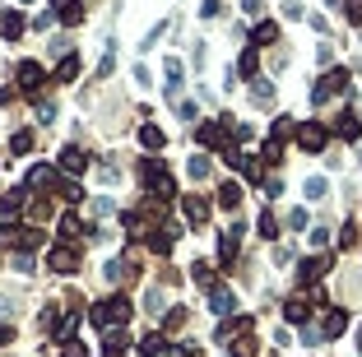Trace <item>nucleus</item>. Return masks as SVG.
Returning <instances> with one entry per match:
<instances>
[{"label": "nucleus", "instance_id": "1", "mask_svg": "<svg viewBox=\"0 0 362 357\" xmlns=\"http://www.w3.org/2000/svg\"><path fill=\"white\" fill-rule=\"evenodd\" d=\"M140 181H144L149 195H158V200H172V195H177V181L168 176L163 158H144V163H140Z\"/></svg>", "mask_w": 362, "mask_h": 357}, {"label": "nucleus", "instance_id": "2", "mask_svg": "<svg viewBox=\"0 0 362 357\" xmlns=\"http://www.w3.org/2000/svg\"><path fill=\"white\" fill-rule=\"evenodd\" d=\"M130 311H135V306H130L126 297H107V302H98V306L89 311V320H93L98 329H116V325L126 329V320H130Z\"/></svg>", "mask_w": 362, "mask_h": 357}, {"label": "nucleus", "instance_id": "3", "mask_svg": "<svg viewBox=\"0 0 362 357\" xmlns=\"http://www.w3.org/2000/svg\"><path fill=\"white\" fill-rule=\"evenodd\" d=\"M0 246H5V250H10V246L33 250V246H42V232L28 228V223H5V228H0Z\"/></svg>", "mask_w": 362, "mask_h": 357}, {"label": "nucleus", "instance_id": "4", "mask_svg": "<svg viewBox=\"0 0 362 357\" xmlns=\"http://www.w3.org/2000/svg\"><path fill=\"white\" fill-rule=\"evenodd\" d=\"M298 144L307 149V154H325V144H330L325 121H302V125H298Z\"/></svg>", "mask_w": 362, "mask_h": 357}, {"label": "nucleus", "instance_id": "5", "mask_svg": "<svg viewBox=\"0 0 362 357\" xmlns=\"http://www.w3.org/2000/svg\"><path fill=\"white\" fill-rule=\"evenodd\" d=\"M195 140H200V149H233V140H228V121H205L200 130H195Z\"/></svg>", "mask_w": 362, "mask_h": 357}, {"label": "nucleus", "instance_id": "6", "mask_svg": "<svg viewBox=\"0 0 362 357\" xmlns=\"http://www.w3.org/2000/svg\"><path fill=\"white\" fill-rule=\"evenodd\" d=\"M330 264H334L330 255H311V260H302L298 264V283H302V288H316V283L330 274Z\"/></svg>", "mask_w": 362, "mask_h": 357}, {"label": "nucleus", "instance_id": "7", "mask_svg": "<svg viewBox=\"0 0 362 357\" xmlns=\"http://www.w3.org/2000/svg\"><path fill=\"white\" fill-rule=\"evenodd\" d=\"M330 135H339V140H348V144H362V116L358 111H339L334 125H330Z\"/></svg>", "mask_w": 362, "mask_h": 357}, {"label": "nucleus", "instance_id": "8", "mask_svg": "<svg viewBox=\"0 0 362 357\" xmlns=\"http://www.w3.org/2000/svg\"><path fill=\"white\" fill-rule=\"evenodd\" d=\"M334 93H348V70H330V75L311 89V102H325V98H334Z\"/></svg>", "mask_w": 362, "mask_h": 357}, {"label": "nucleus", "instance_id": "9", "mask_svg": "<svg viewBox=\"0 0 362 357\" xmlns=\"http://www.w3.org/2000/svg\"><path fill=\"white\" fill-rule=\"evenodd\" d=\"M47 269H56V274H75V269H79V250L75 246H51Z\"/></svg>", "mask_w": 362, "mask_h": 357}, {"label": "nucleus", "instance_id": "10", "mask_svg": "<svg viewBox=\"0 0 362 357\" xmlns=\"http://www.w3.org/2000/svg\"><path fill=\"white\" fill-rule=\"evenodd\" d=\"M15 75H19V89H24V93H37V89H42V79H47L37 61H19Z\"/></svg>", "mask_w": 362, "mask_h": 357}, {"label": "nucleus", "instance_id": "11", "mask_svg": "<svg viewBox=\"0 0 362 357\" xmlns=\"http://www.w3.org/2000/svg\"><path fill=\"white\" fill-rule=\"evenodd\" d=\"M344 329H348V311H344V306H325V320H320V334H325V339H339Z\"/></svg>", "mask_w": 362, "mask_h": 357}, {"label": "nucleus", "instance_id": "12", "mask_svg": "<svg viewBox=\"0 0 362 357\" xmlns=\"http://www.w3.org/2000/svg\"><path fill=\"white\" fill-rule=\"evenodd\" d=\"M311 306H316V297H293V302L284 306L288 325H311Z\"/></svg>", "mask_w": 362, "mask_h": 357}, {"label": "nucleus", "instance_id": "13", "mask_svg": "<svg viewBox=\"0 0 362 357\" xmlns=\"http://www.w3.org/2000/svg\"><path fill=\"white\" fill-rule=\"evenodd\" d=\"M237 246H242V228L233 223V228L219 237V264H233L237 260Z\"/></svg>", "mask_w": 362, "mask_h": 357}, {"label": "nucleus", "instance_id": "14", "mask_svg": "<svg viewBox=\"0 0 362 357\" xmlns=\"http://www.w3.org/2000/svg\"><path fill=\"white\" fill-rule=\"evenodd\" d=\"M24 204H28V186H10L5 195H0V209H5V218L24 214Z\"/></svg>", "mask_w": 362, "mask_h": 357}, {"label": "nucleus", "instance_id": "15", "mask_svg": "<svg viewBox=\"0 0 362 357\" xmlns=\"http://www.w3.org/2000/svg\"><path fill=\"white\" fill-rule=\"evenodd\" d=\"M107 283H126V279H135V260L130 255H116V260H107Z\"/></svg>", "mask_w": 362, "mask_h": 357}, {"label": "nucleus", "instance_id": "16", "mask_svg": "<svg viewBox=\"0 0 362 357\" xmlns=\"http://www.w3.org/2000/svg\"><path fill=\"white\" fill-rule=\"evenodd\" d=\"M181 209H186V223H195V228L209 218V200H205V195H186V200H181Z\"/></svg>", "mask_w": 362, "mask_h": 357}, {"label": "nucleus", "instance_id": "17", "mask_svg": "<svg viewBox=\"0 0 362 357\" xmlns=\"http://www.w3.org/2000/svg\"><path fill=\"white\" fill-rule=\"evenodd\" d=\"M61 167L65 172H89V154H84L79 144H65L61 149Z\"/></svg>", "mask_w": 362, "mask_h": 357}, {"label": "nucleus", "instance_id": "18", "mask_svg": "<svg viewBox=\"0 0 362 357\" xmlns=\"http://www.w3.org/2000/svg\"><path fill=\"white\" fill-rule=\"evenodd\" d=\"M274 42H279V24L274 19H260L255 33H251V47H274Z\"/></svg>", "mask_w": 362, "mask_h": 357}, {"label": "nucleus", "instance_id": "19", "mask_svg": "<svg viewBox=\"0 0 362 357\" xmlns=\"http://www.w3.org/2000/svg\"><path fill=\"white\" fill-rule=\"evenodd\" d=\"M51 10H56V19H61V24H70V28L84 19V5H79V0H51Z\"/></svg>", "mask_w": 362, "mask_h": 357}, {"label": "nucleus", "instance_id": "20", "mask_svg": "<svg viewBox=\"0 0 362 357\" xmlns=\"http://www.w3.org/2000/svg\"><path fill=\"white\" fill-rule=\"evenodd\" d=\"M168 348H172V343H168V334H163V329H154V334H144V339H140V353H144V357H163Z\"/></svg>", "mask_w": 362, "mask_h": 357}, {"label": "nucleus", "instance_id": "21", "mask_svg": "<svg viewBox=\"0 0 362 357\" xmlns=\"http://www.w3.org/2000/svg\"><path fill=\"white\" fill-rule=\"evenodd\" d=\"M233 306H237V297L228 293L223 283H219V288H209V311H214V315H228Z\"/></svg>", "mask_w": 362, "mask_h": 357}, {"label": "nucleus", "instance_id": "22", "mask_svg": "<svg viewBox=\"0 0 362 357\" xmlns=\"http://www.w3.org/2000/svg\"><path fill=\"white\" fill-rule=\"evenodd\" d=\"M140 144H144V149H149V154H158V149L168 144V135H163L158 125H140Z\"/></svg>", "mask_w": 362, "mask_h": 357}, {"label": "nucleus", "instance_id": "23", "mask_svg": "<svg viewBox=\"0 0 362 357\" xmlns=\"http://www.w3.org/2000/svg\"><path fill=\"white\" fill-rule=\"evenodd\" d=\"M255 70H260V51L246 47V51H242V61H237V75H242V79H255Z\"/></svg>", "mask_w": 362, "mask_h": 357}, {"label": "nucleus", "instance_id": "24", "mask_svg": "<svg viewBox=\"0 0 362 357\" xmlns=\"http://www.w3.org/2000/svg\"><path fill=\"white\" fill-rule=\"evenodd\" d=\"M149 250L168 255V250H172V228H154V232H149Z\"/></svg>", "mask_w": 362, "mask_h": 357}, {"label": "nucleus", "instance_id": "25", "mask_svg": "<svg viewBox=\"0 0 362 357\" xmlns=\"http://www.w3.org/2000/svg\"><path fill=\"white\" fill-rule=\"evenodd\" d=\"M0 33H5V37H19V33H24V15H19V10H5V15H0Z\"/></svg>", "mask_w": 362, "mask_h": 357}, {"label": "nucleus", "instance_id": "26", "mask_svg": "<svg viewBox=\"0 0 362 357\" xmlns=\"http://www.w3.org/2000/svg\"><path fill=\"white\" fill-rule=\"evenodd\" d=\"M269 140H298V125H293V116H279V121H274V130H269Z\"/></svg>", "mask_w": 362, "mask_h": 357}, {"label": "nucleus", "instance_id": "27", "mask_svg": "<svg viewBox=\"0 0 362 357\" xmlns=\"http://www.w3.org/2000/svg\"><path fill=\"white\" fill-rule=\"evenodd\" d=\"M219 204L223 209H237V204H242V186H237V181H223L219 186Z\"/></svg>", "mask_w": 362, "mask_h": 357}, {"label": "nucleus", "instance_id": "28", "mask_svg": "<svg viewBox=\"0 0 362 357\" xmlns=\"http://www.w3.org/2000/svg\"><path fill=\"white\" fill-rule=\"evenodd\" d=\"M251 102H255V107H274V84H265V79H255V89H251Z\"/></svg>", "mask_w": 362, "mask_h": 357}, {"label": "nucleus", "instance_id": "29", "mask_svg": "<svg viewBox=\"0 0 362 357\" xmlns=\"http://www.w3.org/2000/svg\"><path fill=\"white\" fill-rule=\"evenodd\" d=\"M190 274H195L200 288H219V283H214V264H209V260H195V264H190Z\"/></svg>", "mask_w": 362, "mask_h": 357}, {"label": "nucleus", "instance_id": "30", "mask_svg": "<svg viewBox=\"0 0 362 357\" xmlns=\"http://www.w3.org/2000/svg\"><path fill=\"white\" fill-rule=\"evenodd\" d=\"M75 75H79V56H70V51H65L61 65H56V79H61V84H70Z\"/></svg>", "mask_w": 362, "mask_h": 357}, {"label": "nucleus", "instance_id": "31", "mask_svg": "<svg viewBox=\"0 0 362 357\" xmlns=\"http://www.w3.org/2000/svg\"><path fill=\"white\" fill-rule=\"evenodd\" d=\"M79 232H84L79 228V214H65L61 218V241H79Z\"/></svg>", "mask_w": 362, "mask_h": 357}, {"label": "nucleus", "instance_id": "32", "mask_svg": "<svg viewBox=\"0 0 362 357\" xmlns=\"http://www.w3.org/2000/svg\"><path fill=\"white\" fill-rule=\"evenodd\" d=\"M260 158H265L269 167H279V163H284V144H279V140H265V149H260Z\"/></svg>", "mask_w": 362, "mask_h": 357}, {"label": "nucleus", "instance_id": "33", "mask_svg": "<svg viewBox=\"0 0 362 357\" xmlns=\"http://www.w3.org/2000/svg\"><path fill=\"white\" fill-rule=\"evenodd\" d=\"M255 228H260V237H265V241H274V237H279V218H274V214H269V209H265V214H260V223H255Z\"/></svg>", "mask_w": 362, "mask_h": 357}, {"label": "nucleus", "instance_id": "34", "mask_svg": "<svg viewBox=\"0 0 362 357\" xmlns=\"http://www.w3.org/2000/svg\"><path fill=\"white\" fill-rule=\"evenodd\" d=\"M307 200H325V195H330V186H325V176H311V181H307Z\"/></svg>", "mask_w": 362, "mask_h": 357}, {"label": "nucleus", "instance_id": "35", "mask_svg": "<svg viewBox=\"0 0 362 357\" xmlns=\"http://www.w3.org/2000/svg\"><path fill=\"white\" fill-rule=\"evenodd\" d=\"M186 172L195 176V181H205V176H209V158H205V154H195V158L186 163Z\"/></svg>", "mask_w": 362, "mask_h": 357}, {"label": "nucleus", "instance_id": "36", "mask_svg": "<svg viewBox=\"0 0 362 357\" xmlns=\"http://www.w3.org/2000/svg\"><path fill=\"white\" fill-rule=\"evenodd\" d=\"M33 149V130H15V140H10V154H28Z\"/></svg>", "mask_w": 362, "mask_h": 357}, {"label": "nucleus", "instance_id": "37", "mask_svg": "<svg viewBox=\"0 0 362 357\" xmlns=\"http://www.w3.org/2000/svg\"><path fill=\"white\" fill-rule=\"evenodd\" d=\"M260 172H265V167H260L255 158H246V154H242V176H246V181H260Z\"/></svg>", "mask_w": 362, "mask_h": 357}, {"label": "nucleus", "instance_id": "38", "mask_svg": "<svg viewBox=\"0 0 362 357\" xmlns=\"http://www.w3.org/2000/svg\"><path fill=\"white\" fill-rule=\"evenodd\" d=\"M237 357H255V339L251 334H237Z\"/></svg>", "mask_w": 362, "mask_h": 357}, {"label": "nucleus", "instance_id": "39", "mask_svg": "<svg viewBox=\"0 0 362 357\" xmlns=\"http://www.w3.org/2000/svg\"><path fill=\"white\" fill-rule=\"evenodd\" d=\"M163 325H168V329L186 325V311H181V306H172V311H168V315H163Z\"/></svg>", "mask_w": 362, "mask_h": 357}, {"label": "nucleus", "instance_id": "40", "mask_svg": "<svg viewBox=\"0 0 362 357\" xmlns=\"http://www.w3.org/2000/svg\"><path fill=\"white\" fill-rule=\"evenodd\" d=\"M344 15L348 24H362V0H344Z\"/></svg>", "mask_w": 362, "mask_h": 357}, {"label": "nucleus", "instance_id": "41", "mask_svg": "<svg viewBox=\"0 0 362 357\" xmlns=\"http://www.w3.org/2000/svg\"><path fill=\"white\" fill-rule=\"evenodd\" d=\"M288 228L302 232V228H307V209H293V214H288Z\"/></svg>", "mask_w": 362, "mask_h": 357}, {"label": "nucleus", "instance_id": "42", "mask_svg": "<svg viewBox=\"0 0 362 357\" xmlns=\"http://www.w3.org/2000/svg\"><path fill=\"white\" fill-rule=\"evenodd\" d=\"M358 241V223H344V232H339V246H353Z\"/></svg>", "mask_w": 362, "mask_h": 357}, {"label": "nucleus", "instance_id": "43", "mask_svg": "<svg viewBox=\"0 0 362 357\" xmlns=\"http://www.w3.org/2000/svg\"><path fill=\"white\" fill-rule=\"evenodd\" d=\"M15 269H19V274H33V255H28V250H19V255H15Z\"/></svg>", "mask_w": 362, "mask_h": 357}, {"label": "nucleus", "instance_id": "44", "mask_svg": "<svg viewBox=\"0 0 362 357\" xmlns=\"http://www.w3.org/2000/svg\"><path fill=\"white\" fill-rule=\"evenodd\" d=\"M320 339H325V334H320L316 325H302V343H320Z\"/></svg>", "mask_w": 362, "mask_h": 357}, {"label": "nucleus", "instance_id": "45", "mask_svg": "<svg viewBox=\"0 0 362 357\" xmlns=\"http://www.w3.org/2000/svg\"><path fill=\"white\" fill-rule=\"evenodd\" d=\"M65 357H89V348H84V343H75V339H70V343H65Z\"/></svg>", "mask_w": 362, "mask_h": 357}, {"label": "nucleus", "instance_id": "46", "mask_svg": "<svg viewBox=\"0 0 362 357\" xmlns=\"http://www.w3.org/2000/svg\"><path fill=\"white\" fill-rule=\"evenodd\" d=\"M242 10H246V15L255 19V15H260V10H265V5H260V0H242Z\"/></svg>", "mask_w": 362, "mask_h": 357}, {"label": "nucleus", "instance_id": "47", "mask_svg": "<svg viewBox=\"0 0 362 357\" xmlns=\"http://www.w3.org/2000/svg\"><path fill=\"white\" fill-rule=\"evenodd\" d=\"M5 343H15V329L10 325H0V348H5Z\"/></svg>", "mask_w": 362, "mask_h": 357}, {"label": "nucleus", "instance_id": "48", "mask_svg": "<svg viewBox=\"0 0 362 357\" xmlns=\"http://www.w3.org/2000/svg\"><path fill=\"white\" fill-rule=\"evenodd\" d=\"M358 353H362V325H358Z\"/></svg>", "mask_w": 362, "mask_h": 357}, {"label": "nucleus", "instance_id": "49", "mask_svg": "<svg viewBox=\"0 0 362 357\" xmlns=\"http://www.w3.org/2000/svg\"><path fill=\"white\" fill-rule=\"evenodd\" d=\"M107 357H126V353H107Z\"/></svg>", "mask_w": 362, "mask_h": 357}, {"label": "nucleus", "instance_id": "50", "mask_svg": "<svg viewBox=\"0 0 362 357\" xmlns=\"http://www.w3.org/2000/svg\"><path fill=\"white\" fill-rule=\"evenodd\" d=\"M358 154H362V144H358Z\"/></svg>", "mask_w": 362, "mask_h": 357}, {"label": "nucleus", "instance_id": "51", "mask_svg": "<svg viewBox=\"0 0 362 357\" xmlns=\"http://www.w3.org/2000/svg\"><path fill=\"white\" fill-rule=\"evenodd\" d=\"M24 5H28V0H24Z\"/></svg>", "mask_w": 362, "mask_h": 357}]
</instances>
